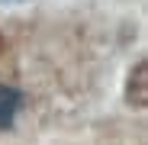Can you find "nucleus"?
<instances>
[{
  "label": "nucleus",
  "mask_w": 148,
  "mask_h": 145,
  "mask_svg": "<svg viewBox=\"0 0 148 145\" xmlns=\"http://www.w3.org/2000/svg\"><path fill=\"white\" fill-rule=\"evenodd\" d=\"M23 107V93L13 87H0V129H7Z\"/></svg>",
  "instance_id": "nucleus-1"
}]
</instances>
